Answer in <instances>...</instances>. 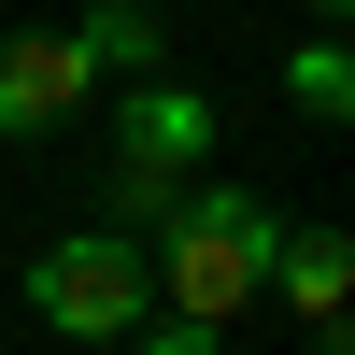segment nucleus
<instances>
[{
  "label": "nucleus",
  "mask_w": 355,
  "mask_h": 355,
  "mask_svg": "<svg viewBox=\"0 0 355 355\" xmlns=\"http://www.w3.org/2000/svg\"><path fill=\"white\" fill-rule=\"evenodd\" d=\"M270 242H284L270 199H242V185H171L142 284H157V313H185V327H227V313H256V284H270Z\"/></svg>",
  "instance_id": "obj_1"
},
{
  "label": "nucleus",
  "mask_w": 355,
  "mask_h": 355,
  "mask_svg": "<svg viewBox=\"0 0 355 355\" xmlns=\"http://www.w3.org/2000/svg\"><path fill=\"white\" fill-rule=\"evenodd\" d=\"M28 313H43L57 341H128L142 313H157L142 242H128V227H71V242H43V256H28Z\"/></svg>",
  "instance_id": "obj_2"
},
{
  "label": "nucleus",
  "mask_w": 355,
  "mask_h": 355,
  "mask_svg": "<svg viewBox=\"0 0 355 355\" xmlns=\"http://www.w3.org/2000/svg\"><path fill=\"white\" fill-rule=\"evenodd\" d=\"M199 157H214V100H199V85H114V214H157L171 185H199Z\"/></svg>",
  "instance_id": "obj_3"
},
{
  "label": "nucleus",
  "mask_w": 355,
  "mask_h": 355,
  "mask_svg": "<svg viewBox=\"0 0 355 355\" xmlns=\"http://www.w3.org/2000/svg\"><path fill=\"white\" fill-rule=\"evenodd\" d=\"M85 85H100V71H85V43H71V28H0V142L57 128Z\"/></svg>",
  "instance_id": "obj_4"
},
{
  "label": "nucleus",
  "mask_w": 355,
  "mask_h": 355,
  "mask_svg": "<svg viewBox=\"0 0 355 355\" xmlns=\"http://www.w3.org/2000/svg\"><path fill=\"white\" fill-rule=\"evenodd\" d=\"M270 284L299 299V327L341 355V327H355V242H341V227H284V242H270Z\"/></svg>",
  "instance_id": "obj_5"
},
{
  "label": "nucleus",
  "mask_w": 355,
  "mask_h": 355,
  "mask_svg": "<svg viewBox=\"0 0 355 355\" xmlns=\"http://www.w3.org/2000/svg\"><path fill=\"white\" fill-rule=\"evenodd\" d=\"M71 43H85V71H114V85H157V15H128V0H100Z\"/></svg>",
  "instance_id": "obj_6"
},
{
  "label": "nucleus",
  "mask_w": 355,
  "mask_h": 355,
  "mask_svg": "<svg viewBox=\"0 0 355 355\" xmlns=\"http://www.w3.org/2000/svg\"><path fill=\"white\" fill-rule=\"evenodd\" d=\"M284 100H299L313 128H341V114H355V57L341 43H299V57H284Z\"/></svg>",
  "instance_id": "obj_7"
},
{
  "label": "nucleus",
  "mask_w": 355,
  "mask_h": 355,
  "mask_svg": "<svg viewBox=\"0 0 355 355\" xmlns=\"http://www.w3.org/2000/svg\"><path fill=\"white\" fill-rule=\"evenodd\" d=\"M142 355H227V327H185V313H142Z\"/></svg>",
  "instance_id": "obj_8"
},
{
  "label": "nucleus",
  "mask_w": 355,
  "mask_h": 355,
  "mask_svg": "<svg viewBox=\"0 0 355 355\" xmlns=\"http://www.w3.org/2000/svg\"><path fill=\"white\" fill-rule=\"evenodd\" d=\"M313 15H327V28H341V15H355V0H313Z\"/></svg>",
  "instance_id": "obj_9"
},
{
  "label": "nucleus",
  "mask_w": 355,
  "mask_h": 355,
  "mask_svg": "<svg viewBox=\"0 0 355 355\" xmlns=\"http://www.w3.org/2000/svg\"><path fill=\"white\" fill-rule=\"evenodd\" d=\"M128 15H171V0H128Z\"/></svg>",
  "instance_id": "obj_10"
}]
</instances>
